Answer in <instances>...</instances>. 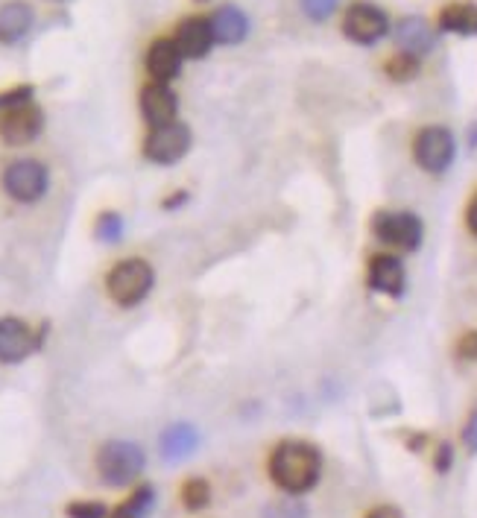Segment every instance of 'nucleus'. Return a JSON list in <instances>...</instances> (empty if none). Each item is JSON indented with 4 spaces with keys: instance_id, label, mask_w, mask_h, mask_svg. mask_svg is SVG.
Instances as JSON below:
<instances>
[{
    "instance_id": "1",
    "label": "nucleus",
    "mask_w": 477,
    "mask_h": 518,
    "mask_svg": "<svg viewBox=\"0 0 477 518\" xmlns=\"http://www.w3.org/2000/svg\"><path fill=\"white\" fill-rule=\"evenodd\" d=\"M270 480L284 495L296 498L311 492L322 478V454L314 442L305 439H284L270 454Z\"/></svg>"
},
{
    "instance_id": "2",
    "label": "nucleus",
    "mask_w": 477,
    "mask_h": 518,
    "mask_svg": "<svg viewBox=\"0 0 477 518\" xmlns=\"http://www.w3.org/2000/svg\"><path fill=\"white\" fill-rule=\"evenodd\" d=\"M156 284V270L147 258H120L118 264L106 273V293L118 308L141 305Z\"/></svg>"
},
{
    "instance_id": "3",
    "label": "nucleus",
    "mask_w": 477,
    "mask_h": 518,
    "mask_svg": "<svg viewBox=\"0 0 477 518\" xmlns=\"http://www.w3.org/2000/svg\"><path fill=\"white\" fill-rule=\"evenodd\" d=\"M147 466V454L138 442L129 439H109L97 451V472L106 486H129L141 478Z\"/></svg>"
},
{
    "instance_id": "4",
    "label": "nucleus",
    "mask_w": 477,
    "mask_h": 518,
    "mask_svg": "<svg viewBox=\"0 0 477 518\" xmlns=\"http://www.w3.org/2000/svg\"><path fill=\"white\" fill-rule=\"evenodd\" d=\"M369 229L378 243L393 252H416L425 238V226L413 211H375Z\"/></svg>"
},
{
    "instance_id": "5",
    "label": "nucleus",
    "mask_w": 477,
    "mask_h": 518,
    "mask_svg": "<svg viewBox=\"0 0 477 518\" xmlns=\"http://www.w3.org/2000/svg\"><path fill=\"white\" fill-rule=\"evenodd\" d=\"M457 159V138L448 126H422L413 138V161L431 173V176H442Z\"/></svg>"
},
{
    "instance_id": "6",
    "label": "nucleus",
    "mask_w": 477,
    "mask_h": 518,
    "mask_svg": "<svg viewBox=\"0 0 477 518\" xmlns=\"http://www.w3.org/2000/svg\"><path fill=\"white\" fill-rule=\"evenodd\" d=\"M0 185L15 202L33 205L50 188V170L36 159H15L6 164V170L0 176Z\"/></svg>"
},
{
    "instance_id": "7",
    "label": "nucleus",
    "mask_w": 477,
    "mask_h": 518,
    "mask_svg": "<svg viewBox=\"0 0 477 518\" xmlns=\"http://www.w3.org/2000/svg\"><path fill=\"white\" fill-rule=\"evenodd\" d=\"M390 30H393L390 15L381 6L369 3V0H355L343 12V36L360 44V47H375L378 41L390 36Z\"/></svg>"
},
{
    "instance_id": "8",
    "label": "nucleus",
    "mask_w": 477,
    "mask_h": 518,
    "mask_svg": "<svg viewBox=\"0 0 477 518\" xmlns=\"http://www.w3.org/2000/svg\"><path fill=\"white\" fill-rule=\"evenodd\" d=\"M194 144V135H191V126L182 123V120H170V123H161V126H150L147 138H144V159L153 161V164H176L188 156Z\"/></svg>"
},
{
    "instance_id": "9",
    "label": "nucleus",
    "mask_w": 477,
    "mask_h": 518,
    "mask_svg": "<svg viewBox=\"0 0 477 518\" xmlns=\"http://www.w3.org/2000/svg\"><path fill=\"white\" fill-rule=\"evenodd\" d=\"M366 284L369 290L387 296V299H401L407 290V267L398 258V252H375L366 261Z\"/></svg>"
},
{
    "instance_id": "10",
    "label": "nucleus",
    "mask_w": 477,
    "mask_h": 518,
    "mask_svg": "<svg viewBox=\"0 0 477 518\" xmlns=\"http://www.w3.org/2000/svg\"><path fill=\"white\" fill-rule=\"evenodd\" d=\"M44 129V112L30 100L15 109H6L0 115V141L9 147H27L33 144Z\"/></svg>"
},
{
    "instance_id": "11",
    "label": "nucleus",
    "mask_w": 477,
    "mask_h": 518,
    "mask_svg": "<svg viewBox=\"0 0 477 518\" xmlns=\"http://www.w3.org/2000/svg\"><path fill=\"white\" fill-rule=\"evenodd\" d=\"M41 346V331L18 317L0 319V363H24Z\"/></svg>"
},
{
    "instance_id": "12",
    "label": "nucleus",
    "mask_w": 477,
    "mask_h": 518,
    "mask_svg": "<svg viewBox=\"0 0 477 518\" xmlns=\"http://www.w3.org/2000/svg\"><path fill=\"white\" fill-rule=\"evenodd\" d=\"M393 39H396L398 50L422 59L437 47V27L431 21H425L422 15H404L393 27Z\"/></svg>"
},
{
    "instance_id": "13",
    "label": "nucleus",
    "mask_w": 477,
    "mask_h": 518,
    "mask_svg": "<svg viewBox=\"0 0 477 518\" xmlns=\"http://www.w3.org/2000/svg\"><path fill=\"white\" fill-rule=\"evenodd\" d=\"M141 115L150 126H161L170 123L179 115V97L167 82H147L141 88Z\"/></svg>"
},
{
    "instance_id": "14",
    "label": "nucleus",
    "mask_w": 477,
    "mask_h": 518,
    "mask_svg": "<svg viewBox=\"0 0 477 518\" xmlns=\"http://www.w3.org/2000/svg\"><path fill=\"white\" fill-rule=\"evenodd\" d=\"M182 50L173 39H156L147 47V56H144V65H147V74L153 82H170L182 74Z\"/></svg>"
},
{
    "instance_id": "15",
    "label": "nucleus",
    "mask_w": 477,
    "mask_h": 518,
    "mask_svg": "<svg viewBox=\"0 0 477 518\" xmlns=\"http://www.w3.org/2000/svg\"><path fill=\"white\" fill-rule=\"evenodd\" d=\"M173 41L179 44L185 59H205L211 53V47L217 44L211 24H208V15H191V18L179 21Z\"/></svg>"
},
{
    "instance_id": "16",
    "label": "nucleus",
    "mask_w": 477,
    "mask_h": 518,
    "mask_svg": "<svg viewBox=\"0 0 477 518\" xmlns=\"http://www.w3.org/2000/svg\"><path fill=\"white\" fill-rule=\"evenodd\" d=\"M208 24H211V33L217 44H226V47H235L240 41L249 36V18L246 12L235 6V3H226V6H217L211 15H208Z\"/></svg>"
},
{
    "instance_id": "17",
    "label": "nucleus",
    "mask_w": 477,
    "mask_h": 518,
    "mask_svg": "<svg viewBox=\"0 0 477 518\" xmlns=\"http://www.w3.org/2000/svg\"><path fill=\"white\" fill-rule=\"evenodd\" d=\"M439 33L451 36H477V3L472 0H451L439 9L437 15Z\"/></svg>"
},
{
    "instance_id": "18",
    "label": "nucleus",
    "mask_w": 477,
    "mask_h": 518,
    "mask_svg": "<svg viewBox=\"0 0 477 518\" xmlns=\"http://www.w3.org/2000/svg\"><path fill=\"white\" fill-rule=\"evenodd\" d=\"M199 445V431L191 425V422H176L170 425L159 439V454L161 460L167 463H182L188 460Z\"/></svg>"
},
{
    "instance_id": "19",
    "label": "nucleus",
    "mask_w": 477,
    "mask_h": 518,
    "mask_svg": "<svg viewBox=\"0 0 477 518\" xmlns=\"http://www.w3.org/2000/svg\"><path fill=\"white\" fill-rule=\"evenodd\" d=\"M33 6L24 0H9L0 6V44H18L33 30Z\"/></svg>"
},
{
    "instance_id": "20",
    "label": "nucleus",
    "mask_w": 477,
    "mask_h": 518,
    "mask_svg": "<svg viewBox=\"0 0 477 518\" xmlns=\"http://www.w3.org/2000/svg\"><path fill=\"white\" fill-rule=\"evenodd\" d=\"M156 507V489L150 483H141L126 501H120L109 518H150Z\"/></svg>"
},
{
    "instance_id": "21",
    "label": "nucleus",
    "mask_w": 477,
    "mask_h": 518,
    "mask_svg": "<svg viewBox=\"0 0 477 518\" xmlns=\"http://www.w3.org/2000/svg\"><path fill=\"white\" fill-rule=\"evenodd\" d=\"M422 71V59L413 56V53H404V50H396L387 62H384V74L387 80L393 82H413Z\"/></svg>"
},
{
    "instance_id": "22",
    "label": "nucleus",
    "mask_w": 477,
    "mask_h": 518,
    "mask_svg": "<svg viewBox=\"0 0 477 518\" xmlns=\"http://www.w3.org/2000/svg\"><path fill=\"white\" fill-rule=\"evenodd\" d=\"M179 498L188 513H199L211 504V483L205 478H188L179 489Z\"/></svg>"
},
{
    "instance_id": "23",
    "label": "nucleus",
    "mask_w": 477,
    "mask_h": 518,
    "mask_svg": "<svg viewBox=\"0 0 477 518\" xmlns=\"http://www.w3.org/2000/svg\"><path fill=\"white\" fill-rule=\"evenodd\" d=\"M123 217H120L118 211H103L100 217H97V223H94V235L97 240H103V243H118L123 238Z\"/></svg>"
},
{
    "instance_id": "24",
    "label": "nucleus",
    "mask_w": 477,
    "mask_h": 518,
    "mask_svg": "<svg viewBox=\"0 0 477 518\" xmlns=\"http://www.w3.org/2000/svg\"><path fill=\"white\" fill-rule=\"evenodd\" d=\"M340 0H299V9L305 12V18H311L314 24L328 21L337 12Z\"/></svg>"
},
{
    "instance_id": "25",
    "label": "nucleus",
    "mask_w": 477,
    "mask_h": 518,
    "mask_svg": "<svg viewBox=\"0 0 477 518\" xmlns=\"http://www.w3.org/2000/svg\"><path fill=\"white\" fill-rule=\"evenodd\" d=\"M65 516L68 518H109V507L100 504V501H74L65 507Z\"/></svg>"
},
{
    "instance_id": "26",
    "label": "nucleus",
    "mask_w": 477,
    "mask_h": 518,
    "mask_svg": "<svg viewBox=\"0 0 477 518\" xmlns=\"http://www.w3.org/2000/svg\"><path fill=\"white\" fill-rule=\"evenodd\" d=\"M33 97H36V88H33V85H18V88L3 91V94H0V115H3L6 109L21 106V103H30Z\"/></svg>"
},
{
    "instance_id": "27",
    "label": "nucleus",
    "mask_w": 477,
    "mask_h": 518,
    "mask_svg": "<svg viewBox=\"0 0 477 518\" xmlns=\"http://www.w3.org/2000/svg\"><path fill=\"white\" fill-rule=\"evenodd\" d=\"M454 355L460 360H466V363H475L477 360V328H469V331H463L460 337H457V343H454Z\"/></svg>"
},
{
    "instance_id": "28",
    "label": "nucleus",
    "mask_w": 477,
    "mask_h": 518,
    "mask_svg": "<svg viewBox=\"0 0 477 518\" xmlns=\"http://www.w3.org/2000/svg\"><path fill=\"white\" fill-rule=\"evenodd\" d=\"M454 466V445L451 442H439L437 445V457H434V469L439 475H448Z\"/></svg>"
},
{
    "instance_id": "29",
    "label": "nucleus",
    "mask_w": 477,
    "mask_h": 518,
    "mask_svg": "<svg viewBox=\"0 0 477 518\" xmlns=\"http://www.w3.org/2000/svg\"><path fill=\"white\" fill-rule=\"evenodd\" d=\"M270 518H305V507L299 501H284L270 510Z\"/></svg>"
},
{
    "instance_id": "30",
    "label": "nucleus",
    "mask_w": 477,
    "mask_h": 518,
    "mask_svg": "<svg viewBox=\"0 0 477 518\" xmlns=\"http://www.w3.org/2000/svg\"><path fill=\"white\" fill-rule=\"evenodd\" d=\"M466 229L472 238H477V191L472 194V200L466 202Z\"/></svg>"
},
{
    "instance_id": "31",
    "label": "nucleus",
    "mask_w": 477,
    "mask_h": 518,
    "mask_svg": "<svg viewBox=\"0 0 477 518\" xmlns=\"http://www.w3.org/2000/svg\"><path fill=\"white\" fill-rule=\"evenodd\" d=\"M363 518H404V513L398 507H390V504H381L375 510H369Z\"/></svg>"
},
{
    "instance_id": "32",
    "label": "nucleus",
    "mask_w": 477,
    "mask_h": 518,
    "mask_svg": "<svg viewBox=\"0 0 477 518\" xmlns=\"http://www.w3.org/2000/svg\"><path fill=\"white\" fill-rule=\"evenodd\" d=\"M463 442L469 445V451H477V410L472 413V419H469V425L463 431Z\"/></svg>"
},
{
    "instance_id": "33",
    "label": "nucleus",
    "mask_w": 477,
    "mask_h": 518,
    "mask_svg": "<svg viewBox=\"0 0 477 518\" xmlns=\"http://www.w3.org/2000/svg\"><path fill=\"white\" fill-rule=\"evenodd\" d=\"M188 200V194L182 191V194H176V197H170V200H164V208H176V205H182V202Z\"/></svg>"
},
{
    "instance_id": "34",
    "label": "nucleus",
    "mask_w": 477,
    "mask_h": 518,
    "mask_svg": "<svg viewBox=\"0 0 477 518\" xmlns=\"http://www.w3.org/2000/svg\"><path fill=\"white\" fill-rule=\"evenodd\" d=\"M469 144H472V147H477V123L472 126V132H469Z\"/></svg>"
}]
</instances>
